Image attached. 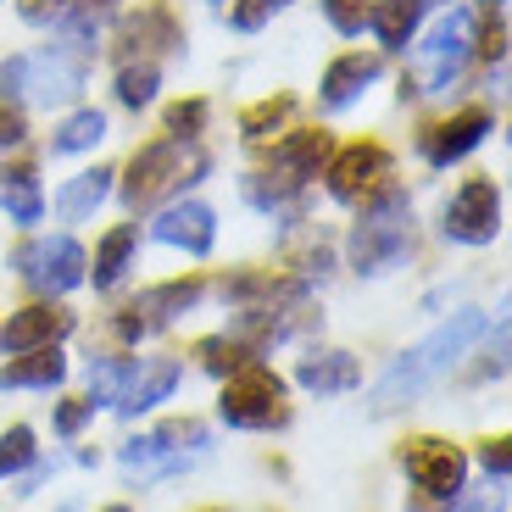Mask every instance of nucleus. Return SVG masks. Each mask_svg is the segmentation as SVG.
<instances>
[{
	"label": "nucleus",
	"mask_w": 512,
	"mask_h": 512,
	"mask_svg": "<svg viewBox=\"0 0 512 512\" xmlns=\"http://www.w3.org/2000/svg\"><path fill=\"white\" fill-rule=\"evenodd\" d=\"M485 334H490V318L479 307H462L457 318H446L435 334H429V340H418L412 351H401V357L384 368V379L373 384V412H379V418H390V412H401L407 401H418L423 390H429L440 373L457 368V362L468 357Z\"/></svg>",
	"instance_id": "1"
},
{
	"label": "nucleus",
	"mask_w": 512,
	"mask_h": 512,
	"mask_svg": "<svg viewBox=\"0 0 512 512\" xmlns=\"http://www.w3.org/2000/svg\"><path fill=\"white\" fill-rule=\"evenodd\" d=\"M407 245H412V201L384 184V190L362 206L357 229H351V245H346L351 268L368 273V279L373 273H390L401 256H407Z\"/></svg>",
	"instance_id": "2"
},
{
	"label": "nucleus",
	"mask_w": 512,
	"mask_h": 512,
	"mask_svg": "<svg viewBox=\"0 0 512 512\" xmlns=\"http://www.w3.org/2000/svg\"><path fill=\"white\" fill-rule=\"evenodd\" d=\"M206 173V156L195 151L190 140H162V145H145L134 162H128V184H123V201L140 212V206H156L162 195L184 190Z\"/></svg>",
	"instance_id": "3"
},
{
	"label": "nucleus",
	"mask_w": 512,
	"mask_h": 512,
	"mask_svg": "<svg viewBox=\"0 0 512 512\" xmlns=\"http://www.w3.org/2000/svg\"><path fill=\"white\" fill-rule=\"evenodd\" d=\"M218 412H223V423H229V429H284V423H290L284 379L251 357L245 368H234V373H229Z\"/></svg>",
	"instance_id": "4"
},
{
	"label": "nucleus",
	"mask_w": 512,
	"mask_h": 512,
	"mask_svg": "<svg viewBox=\"0 0 512 512\" xmlns=\"http://www.w3.org/2000/svg\"><path fill=\"white\" fill-rule=\"evenodd\" d=\"M84 90V73L78 62H62V56H12L0 67V101H34V106H67Z\"/></svg>",
	"instance_id": "5"
},
{
	"label": "nucleus",
	"mask_w": 512,
	"mask_h": 512,
	"mask_svg": "<svg viewBox=\"0 0 512 512\" xmlns=\"http://www.w3.org/2000/svg\"><path fill=\"white\" fill-rule=\"evenodd\" d=\"M468 51H474V17H468V12H446L429 34H423L418 56H412V62H418V78H423V95L451 90V78L462 73Z\"/></svg>",
	"instance_id": "6"
},
{
	"label": "nucleus",
	"mask_w": 512,
	"mask_h": 512,
	"mask_svg": "<svg viewBox=\"0 0 512 512\" xmlns=\"http://www.w3.org/2000/svg\"><path fill=\"white\" fill-rule=\"evenodd\" d=\"M401 468L407 479L423 490L429 501H451L462 496V479H468V457H462L451 440H435V435H418L401 446Z\"/></svg>",
	"instance_id": "7"
},
{
	"label": "nucleus",
	"mask_w": 512,
	"mask_h": 512,
	"mask_svg": "<svg viewBox=\"0 0 512 512\" xmlns=\"http://www.w3.org/2000/svg\"><path fill=\"white\" fill-rule=\"evenodd\" d=\"M17 268H23V279L34 284L39 295H67L73 284H84V245L73 240V234H39L34 245H23V256H17Z\"/></svg>",
	"instance_id": "8"
},
{
	"label": "nucleus",
	"mask_w": 512,
	"mask_h": 512,
	"mask_svg": "<svg viewBox=\"0 0 512 512\" xmlns=\"http://www.w3.org/2000/svg\"><path fill=\"white\" fill-rule=\"evenodd\" d=\"M496 234H501V190L490 179H468L446 206V240L490 245Z\"/></svg>",
	"instance_id": "9"
},
{
	"label": "nucleus",
	"mask_w": 512,
	"mask_h": 512,
	"mask_svg": "<svg viewBox=\"0 0 512 512\" xmlns=\"http://www.w3.org/2000/svg\"><path fill=\"white\" fill-rule=\"evenodd\" d=\"M179 362L167 357H140V362H123V373H117V390H112V407L123 412V418H140V412L162 407L173 390H179Z\"/></svg>",
	"instance_id": "10"
},
{
	"label": "nucleus",
	"mask_w": 512,
	"mask_h": 512,
	"mask_svg": "<svg viewBox=\"0 0 512 512\" xmlns=\"http://www.w3.org/2000/svg\"><path fill=\"white\" fill-rule=\"evenodd\" d=\"M384 184H390V156H384L379 145H351V151H340L329 167V195L346 201V206L373 201Z\"/></svg>",
	"instance_id": "11"
},
{
	"label": "nucleus",
	"mask_w": 512,
	"mask_h": 512,
	"mask_svg": "<svg viewBox=\"0 0 512 512\" xmlns=\"http://www.w3.org/2000/svg\"><path fill=\"white\" fill-rule=\"evenodd\" d=\"M179 440H184V446H195V451H206V440H212V435H206L201 423H190V418H173V423H162V429H151V435L128 440V446L117 451V462H123V468H151V462L167 457V468L179 474L184 457H173V451H179Z\"/></svg>",
	"instance_id": "12"
},
{
	"label": "nucleus",
	"mask_w": 512,
	"mask_h": 512,
	"mask_svg": "<svg viewBox=\"0 0 512 512\" xmlns=\"http://www.w3.org/2000/svg\"><path fill=\"white\" fill-rule=\"evenodd\" d=\"M151 234L173 251H190V256H206L212 240H218V218H212V206L201 201H173L162 206V218L151 223Z\"/></svg>",
	"instance_id": "13"
},
{
	"label": "nucleus",
	"mask_w": 512,
	"mask_h": 512,
	"mask_svg": "<svg viewBox=\"0 0 512 512\" xmlns=\"http://www.w3.org/2000/svg\"><path fill=\"white\" fill-rule=\"evenodd\" d=\"M73 334V312L62 307H23L17 318H6V329H0V346L12 351H34V346H56V340H67Z\"/></svg>",
	"instance_id": "14"
},
{
	"label": "nucleus",
	"mask_w": 512,
	"mask_h": 512,
	"mask_svg": "<svg viewBox=\"0 0 512 512\" xmlns=\"http://www.w3.org/2000/svg\"><path fill=\"white\" fill-rule=\"evenodd\" d=\"M485 134H490V112H457L451 123H440L429 140H423V151H429V162L435 167H451V162H462V156L474 151V145H485Z\"/></svg>",
	"instance_id": "15"
},
{
	"label": "nucleus",
	"mask_w": 512,
	"mask_h": 512,
	"mask_svg": "<svg viewBox=\"0 0 512 512\" xmlns=\"http://www.w3.org/2000/svg\"><path fill=\"white\" fill-rule=\"evenodd\" d=\"M67 379V357L56 346H34L17 351V362L0 368V390H51V384Z\"/></svg>",
	"instance_id": "16"
},
{
	"label": "nucleus",
	"mask_w": 512,
	"mask_h": 512,
	"mask_svg": "<svg viewBox=\"0 0 512 512\" xmlns=\"http://www.w3.org/2000/svg\"><path fill=\"white\" fill-rule=\"evenodd\" d=\"M295 379L307 384L312 396H346V390L362 384V368H357V357H346V351H318V357H301Z\"/></svg>",
	"instance_id": "17"
},
{
	"label": "nucleus",
	"mask_w": 512,
	"mask_h": 512,
	"mask_svg": "<svg viewBox=\"0 0 512 512\" xmlns=\"http://www.w3.org/2000/svg\"><path fill=\"white\" fill-rule=\"evenodd\" d=\"M373 78H379V56H362V51L340 56V62L323 73V106H329V112L351 106V101H357V95L373 84Z\"/></svg>",
	"instance_id": "18"
},
{
	"label": "nucleus",
	"mask_w": 512,
	"mask_h": 512,
	"mask_svg": "<svg viewBox=\"0 0 512 512\" xmlns=\"http://www.w3.org/2000/svg\"><path fill=\"white\" fill-rule=\"evenodd\" d=\"M329 156V134H295V140H284L279 151H273V167H279V179H290L295 190L318 173V162Z\"/></svg>",
	"instance_id": "19"
},
{
	"label": "nucleus",
	"mask_w": 512,
	"mask_h": 512,
	"mask_svg": "<svg viewBox=\"0 0 512 512\" xmlns=\"http://www.w3.org/2000/svg\"><path fill=\"white\" fill-rule=\"evenodd\" d=\"M112 195V173L106 167H95V173H78V179L62 184V195H56V212H62V223H84L95 212V206Z\"/></svg>",
	"instance_id": "20"
},
{
	"label": "nucleus",
	"mask_w": 512,
	"mask_h": 512,
	"mask_svg": "<svg viewBox=\"0 0 512 512\" xmlns=\"http://www.w3.org/2000/svg\"><path fill=\"white\" fill-rule=\"evenodd\" d=\"M368 23H373V34H379V45L407 51V39L418 34V23H423V0H384V6L368 12Z\"/></svg>",
	"instance_id": "21"
},
{
	"label": "nucleus",
	"mask_w": 512,
	"mask_h": 512,
	"mask_svg": "<svg viewBox=\"0 0 512 512\" xmlns=\"http://www.w3.org/2000/svg\"><path fill=\"white\" fill-rule=\"evenodd\" d=\"M195 301H201V284L179 279V284H162V290H145L140 301H134V312L145 318V329H156V323H173L179 312H190Z\"/></svg>",
	"instance_id": "22"
},
{
	"label": "nucleus",
	"mask_w": 512,
	"mask_h": 512,
	"mask_svg": "<svg viewBox=\"0 0 512 512\" xmlns=\"http://www.w3.org/2000/svg\"><path fill=\"white\" fill-rule=\"evenodd\" d=\"M134 245H140V229H134V223H117V229L106 234L101 251H95V290H112V284L123 279Z\"/></svg>",
	"instance_id": "23"
},
{
	"label": "nucleus",
	"mask_w": 512,
	"mask_h": 512,
	"mask_svg": "<svg viewBox=\"0 0 512 512\" xmlns=\"http://www.w3.org/2000/svg\"><path fill=\"white\" fill-rule=\"evenodd\" d=\"M0 206H6V218L12 223H39L45 195H39V179L28 173V167H12V173L0 179Z\"/></svg>",
	"instance_id": "24"
},
{
	"label": "nucleus",
	"mask_w": 512,
	"mask_h": 512,
	"mask_svg": "<svg viewBox=\"0 0 512 512\" xmlns=\"http://www.w3.org/2000/svg\"><path fill=\"white\" fill-rule=\"evenodd\" d=\"M117 12V0H67L62 12V34L73 51H95V28Z\"/></svg>",
	"instance_id": "25"
},
{
	"label": "nucleus",
	"mask_w": 512,
	"mask_h": 512,
	"mask_svg": "<svg viewBox=\"0 0 512 512\" xmlns=\"http://www.w3.org/2000/svg\"><path fill=\"white\" fill-rule=\"evenodd\" d=\"M106 140V117L101 112H78V117H67L62 128H56V151H95V145Z\"/></svg>",
	"instance_id": "26"
},
{
	"label": "nucleus",
	"mask_w": 512,
	"mask_h": 512,
	"mask_svg": "<svg viewBox=\"0 0 512 512\" xmlns=\"http://www.w3.org/2000/svg\"><path fill=\"white\" fill-rule=\"evenodd\" d=\"M34 457H39V446H34V429H28V423H17V429L0 435V479L34 468Z\"/></svg>",
	"instance_id": "27"
},
{
	"label": "nucleus",
	"mask_w": 512,
	"mask_h": 512,
	"mask_svg": "<svg viewBox=\"0 0 512 512\" xmlns=\"http://www.w3.org/2000/svg\"><path fill=\"white\" fill-rule=\"evenodd\" d=\"M256 351L245 346V340H234V334H218V340H201V362L212 373H223V379H229L234 368H245V362H251Z\"/></svg>",
	"instance_id": "28"
},
{
	"label": "nucleus",
	"mask_w": 512,
	"mask_h": 512,
	"mask_svg": "<svg viewBox=\"0 0 512 512\" xmlns=\"http://www.w3.org/2000/svg\"><path fill=\"white\" fill-rule=\"evenodd\" d=\"M151 95H156V67L151 62L123 67V73H117V101H123V106H145Z\"/></svg>",
	"instance_id": "29"
},
{
	"label": "nucleus",
	"mask_w": 512,
	"mask_h": 512,
	"mask_svg": "<svg viewBox=\"0 0 512 512\" xmlns=\"http://www.w3.org/2000/svg\"><path fill=\"white\" fill-rule=\"evenodd\" d=\"M368 12H373V0H323V17H329L340 34H362Z\"/></svg>",
	"instance_id": "30"
},
{
	"label": "nucleus",
	"mask_w": 512,
	"mask_h": 512,
	"mask_svg": "<svg viewBox=\"0 0 512 512\" xmlns=\"http://www.w3.org/2000/svg\"><path fill=\"white\" fill-rule=\"evenodd\" d=\"M284 117H290V101H268V106H251L240 117V128H245V140H268V128H279Z\"/></svg>",
	"instance_id": "31"
},
{
	"label": "nucleus",
	"mask_w": 512,
	"mask_h": 512,
	"mask_svg": "<svg viewBox=\"0 0 512 512\" xmlns=\"http://www.w3.org/2000/svg\"><path fill=\"white\" fill-rule=\"evenodd\" d=\"M206 123V101H190V106H173L167 112V128H173V140H195Z\"/></svg>",
	"instance_id": "32"
},
{
	"label": "nucleus",
	"mask_w": 512,
	"mask_h": 512,
	"mask_svg": "<svg viewBox=\"0 0 512 512\" xmlns=\"http://www.w3.org/2000/svg\"><path fill=\"white\" fill-rule=\"evenodd\" d=\"M284 6H290V0H245L240 12H234V28H245V34H251V28H262L273 12H284Z\"/></svg>",
	"instance_id": "33"
},
{
	"label": "nucleus",
	"mask_w": 512,
	"mask_h": 512,
	"mask_svg": "<svg viewBox=\"0 0 512 512\" xmlns=\"http://www.w3.org/2000/svg\"><path fill=\"white\" fill-rule=\"evenodd\" d=\"M90 418H95V401H90V396H84V401H62V412H56V429H62V435L73 440Z\"/></svg>",
	"instance_id": "34"
},
{
	"label": "nucleus",
	"mask_w": 512,
	"mask_h": 512,
	"mask_svg": "<svg viewBox=\"0 0 512 512\" xmlns=\"http://www.w3.org/2000/svg\"><path fill=\"white\" fill-rule=\"evenodd\" d=\"M501 485L496 490H474V496H451V512H501Z\"/></svg>",
	"instance_id": "35"
},
{
	"label": "nucleus",
	"mask_w": 512,
	"mask_h": 512,
	"mask_svg": "<svg viewBox=\"0 0 512 512\" xmlns=\"http://www.w3.org/2000/svg\"><path fill=\"white\" fill-rule=\"evenodd\" d=\"M23 140H28L23 112H12V106L0 101V151H12V145H23Z\"/></svg>",
	"instance_id": "36"
},
{
	"label": "nucleus",
	"mask_w": 512,
	"mask_h": 512,
	"mask_svg": "<svg viewBox=\"0 0 512 512\" xmlns=\"http://www.w3.org/2000/svg\"><path fill=\"white\" fill-rule=\"evenodd\" d=\"M479 462H485V474L496 479V485H507V440H485Z\"/></svg>",
	"instance_id": "37"
},
{
	"label": "nucleus",
	"mask_w": 512,
	"mask_h": 512,
	"mask_svg": "<svg viewBox=\"0 0 512 512\" xmlns=\"http://www.w3.org/2000/svg\"><path fill=\"white\" fill-rule=\"evenodd\" d=\"M67 12V0H23V17L28 23H51V17Z\"/></svg>",
	"instance_id": "38"
},
{
	"label": "nucleus",
	"mask_w": 512,
	"mask_h": 512,
	"mask_svg": "<svg viewBox=\"0 0 512 512\" xmlns=\"http://www.w3.org/2000/svg\"><path fill=\"white\" fill-rule=\"evenodd\" d=\"M106 512H128V507H106Z\"/></svg>",
	"instance_id": "39"
},
{
	"label": "nucleus",
	"mask_w": 512,
	"mask_h": 512,
	"mask_svg": "<svg viewBox=\"0 0 512 512\" xmlns=\"http://www.w3.org/2000/svg\"><path fill=\"white\" fill-rule=\"evenodd\" d=\"M485 6H501V0H485Z\"/></svg>",
	"instance_id": "40"
}]
</instances>
